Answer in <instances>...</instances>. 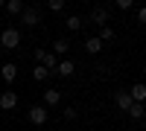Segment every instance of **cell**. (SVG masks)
Segmentation results:
<instances>
[{
  "mask_svg": "<svg viewBox=\"0 0 146 131\" xmlns=\"http://www.w3.org/2000/svg\"><path fill=\"white\" fill-rule=\"evenodd\" d=\"M62 117H64L67 122H73V120H76L79 114H76V108H64V111H62Z\"/></svg>",
  "mask_w": 146,
  "mask_h": 131,
  "instance_id": "ffe728a7",
  "label": "cell"
},
{
  "mask_svg": "<svg viewBox=\"0 0 146 131\" xmlns=\"http://www.w3.org/2000/svg\"><path fill=\"white\" fill-rule=\"evenodd\" d=\"M47 9H50V12H64V0H50Z\"/></svg>",
  "mask_w": 146,
  "mask_h": 131,
  "instance_id": "d6986e66",
  "label": "cell"
},
{
  "mask_svg": "<svg viewBox=\"0 0 146 131\" xmlns=\"http://www.w3.org/2000/svg\"><path fill=\"white\" fill-rule=\"evenodd\" d=\"M131 6H135V3H131V0H117V9H120V12H129Z\"/></svg>",
  "mask_w": 146,
  "mask_h": 131,
  "instance_id": "44dd1931",
  "label": "cell"
},
{
  "mask_svg": "<svg viewBox=\"0 0 146 131\" xmlns=\"http://www.w3.org/2000/svg\"><path fill=\"white\" fill-rule=\"evenodd\" d=\"M73 70H76L73 58H70V61H67V58H62V61H58V67H56V73H58V76H64V79H70V76H73Z\"/></svg>",
  "mask_w": 146,
  "mask_h": 131,
  "instance_id": "7c38bea8",
  "label": "cell"
},
{
  "mask_svg": "<svg viewBox=\"0 0 146 131\" xmlns=\"http://www.w3.org/2000/svg\"><path fill=\"white\" fill-rule=\"evenodd\" d=\"M85 53H88V55H100V53H102V41L94 38V35H91V38H85Z\"/></svg>",
  "mask_w": 146,
  "mask_h": 131,
  "instance_id": "8fae6325",
  "label": "cell"
},
{
  "mask_svg": "<svg viewBox=\"0 0 146 131\" xmlns=\"http://www.w3.org/2000/svg\"><path fill=\"white\" fill-rule=\"evenodd\" d=\"M35 61L44 64L50 73H56V67H58V58L53 55V50H44V47H38V50H35Z\"/></svg>",
  "mask_w": 146,
  "mask_h": 131,
  "instance_id": "7a4b0ae2",
  "label": "cell"
},
{
  "mask_svg": "<svg viewBox=\"0 0 146 131\" xmlns=\"http://www.w3.org/2000/svg\"><path fill=\"white\" fill-rule=\"evenodd\" d=\"M50 76H53V73H50L44 64H35V67H32V79H35V82H47Z\"/></svg>",
  "mask_w": 146,
  "mask_h": 131,
  "instance_id": "5bb4252c",
  "label": "cell"
},
{
  "mask_svg": "<svg viewBox=\"0 0 146 131\" xmlns=\"http://www.w3.org/2000/svg\"><path fill=\"white\" fill-rule=\"evenodd\" d=\"M18 44H21V32L15 26H6L3 32H0V47H3V50H15Z\"/></svg>",
  "mask_w": 146,
  "mask_h": 131,
  "instance_id": "6da1fadb",
  "label": "cell"
},
{
  "mask_svg": "<svg viewBox=\"0 0 146 131\" xmlns=\"http://www.w3.org/2000/svg\"><path fill=\"white\" fill-rule=\"evenodd\" d=\"M96 38H100L102 44H105V41H114V29H111V26H100V35H96Z\"/></svg>",
  "mask_w": 146,
  "mask_h": 131,
  "instance_id": "ac0fdd59",
  "label": "cell"
},
{
  "mask_svg": "<svg viewBox=\"0 0 146 131\" xmlns=\"http://www.w3.org/2000/svg\"><path fill=\"white\" fill-rule=\"evenodd\" d=\"M62 102V90H56V88H47L44 93V108H53V105Z\"/></svg>",
  "mask_w": 146,
  "mask_h": 131,
  "instance_id": "30bf717a",
  "label": "cell"
},
{
  "mask_svg": "<svg viewBox=\"0 0 146 131\" xmlns=\"http://www.w3.org/2000/svg\"><path fill=\"white\" fill-rule=\"evenodd\" d=\"M18 105V93L15 90H0V111H12Z\"/></svg>",
  "mask_w": 146,
  "mask_h": 131,
  "instance_id": "52a82bcc",
  "label": "cell"
},
{
  "mask_svg": "<svg viewBox=\"0 0 146 131\" xmlns=\"http://www.w3.org/2000/svg\"><path fill=\"white\" fill-rule=\"evenodd\" d=\"M64 26H67V29H70V32H79V29H82V26H85V20H82V18H79V15H70V18H67V20H64Z\"/></svg>",
  "mask_w": 146,
  "mask_h": 131,
  "instance_id": "e0dca14e",
  "label": "cell"
},
{
  "mask_svg": "<svg viewBox=\"0 0 146 131\" xmlns=\"http://www.w3.org/2000/svg\"><path fill=\"white\" fill-rule=\"evenodd\" d=\"M23 9H27L23 0H6V12L9 15H23Z\"/></svg>",
  "mask_w": 146,
  "mask_h": 131,
  "instance_id": "2e32d148",
  "label": "cell"
},
{
  "mask_svg": "<svg viewBox=\"0 0 146 131\" xmlns=\"http://www.w3.org/2000/svg\"><path fill=\"white\" fill-rule=\"evenodd\" d=\"M91 23H96V26H108V9L105 6H94L91 15H88Z\"/></svg>",
  "mask_w": 146,
  "mask_h": 131,
  "instance_id": "5b68a950",
  "label": "cell"
},
{
  "mask_svg": "<svg viewBox=\"0 0 146 131\" xmlns=\"http://www.w3.org/2000/svg\"><path fill=\"white\" fill-rule=\"evenodd\" d=\"M21 23H23V26H38V23H41V9L27 6V9H23V15H21Z\"/></svg>",
  "mask_w": 146,
  "mask_h": 131,
  "instance_id": "277c9868",
  "label": "cell"
},
{
  "mask_svg": "<svg viewBox=\"0 0 146 131\" xmlns=\"http://www.w3.org/2000/svg\"><path fill=\"white\" fill-rule=\"evenodd\" d=\"M27 117H29V122H32V125H47V120H50V111H47L44 105H32Z\"/></svg>",
  "mask_w": 146,
  "mask_h": 131,
  "instance_id": "3957f363",
  "label": "cell"
},
{
  "mask_svg": "<svg viewBox=\"0 0 146 131\" xmlns=\"http://www.w3.org/2000/svg\"><path fill=\"white\" fill-rule=\"evenodd\" d=\"M137 23H146V6L137 9Z\"/></svg>",
  "mask_w": 146,
  "mask_h": 131,
  "instance_id": "7402d4cb",
  "label": "cell"
},
{
  "mask_svg": "<svg viewBox=\"0 0 146 131\" xmlns=\"http://www.w3.org/2000/svg\"><path fill=\"white\" fill-rule=\"evenodd\" d=\"M67 50H70V41H67V38H56V41H53V55H56V58L67 55Z\"/></svg>",
  "mask_w": 146,
  "mask_h": 131,
  "instance_id": "4fadbf2b",
  "label": "cell"
},
{
  "mask_svg": "<svg viewBox=\"0 0 146 131\" xmlns=\"http://www.w3.org/2000/svg\"><path fill=\"white\" fill-rule=\"evenodd\" d=\"M126 114L131 117V120H140V122H146V108H143V105H137V102L131 105V108H129Z\"/></svg>",
  "mask_w": 146,
  "mask_h": 131,
  "instance_id": "9a60e30c",
  "label": "cell"
},
{
  "mask_svg": "<svg viewBox=\"0 0 146 131\" xmlns=\"http://www.w3.org/2000/svg\"><path fill=\"white\" fill-rule=\"evenodd\" d=\"M129 93H131V99H135L137 105H143V102H146V85H143V82L131 85V88H129Z\"/></svg>",
  "mask_w": 146,
  "mask_h": 131,
  "instance_id": "9c48e42d",
  "label": "cell"
},
{
  "mask_svg": "<svg viewBox=\"0 0 146 131\" xmlns=\"http://www.w3.org/2000/svg\"><path fill=\"white\" fill-rule=\"evenodd\" d=\"M0 79H3V82H9V85H12V82L18 79V67L12 64V61H6L3 67H0Z\"/></svg>",
  "mask_w": 146,
  "mask_h": 131,
  "instance_id": "ba28073f",
  "label": "cell"
},
{
  "mask_svg": "<svg viewBox=\"0 0 146 131\" xmlns=\"http://www.w3.org/2000/svg\"><path fill=\"white\" fill-rule=\"evenodd\" d=\"M114 105H117V111H129L131 105H135V99H131L129 90H117L114 93Z\"/></svg>",
  "mask_w": 146,
  "mask_h": 131,
  "instance_id": "8992f818",
  "label": "cell"
},
{
  "mask_svg": "<svg viewBox=\"0 0 146 131\" xmlns=\"http://www.w3.org/2000/svg\"><path fill=\"white\" fill-rule=\"evenodd\" d=\"M0 9H6V0H0Z\"/></svg>",
  "mask_w": 146,
  "mask_h": 131,
  "instance_id": "603a6c76",
  "label": "cell"
}]
</instances>
